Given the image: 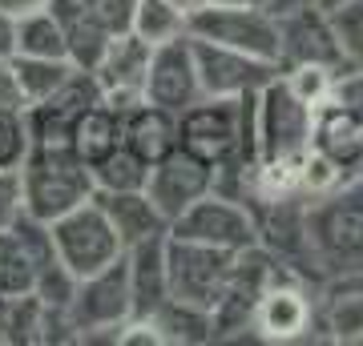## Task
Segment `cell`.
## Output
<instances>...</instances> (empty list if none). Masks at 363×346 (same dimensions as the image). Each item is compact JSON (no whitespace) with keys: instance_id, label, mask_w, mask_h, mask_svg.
Returning a JSON list of instances; mask_svg holds the SVG:
<instances>
[{"instance_id":"cell-1","label":"cell","mask_w":363,"mask_h":346,"mask_svg":"<svg viewBox=\"0 0 363 346\" xmlns=\"http://www.w3.org/2000/svg\"><path fill=\"white\" fill-rule=\"evenodd\" d=\"M255 97H202L178 113V142L194 157L210 166L226 161H259V121H255Z\"/></svg>"},{"instance_id":"cell-2","label":"cell","mask_w":363,"mask_h":346,"mask_svg":"<svg viewBox=\"0 0 363 346\" xmlns=\"http://www.w3.org/2000/svg\"><path fill=\"white\" fill-rule=\"evenodd\" d=\"M25 214L37 221H57L93 197V173L73 145H33L21 166Z\"/></svg>"},{"instance_id":"cell-3","label":"cell","mask_w":363,"mask_h":346,"mask_svg":"<svg viewBox=\"0 0 363 346\" xmlns=\"http://www.w3.org/2000/svg\"><path fill=\"white\" fill-rule=\"evenodd\" d=\"M307 242L311 258L331 274L363 266V181L307 202Z\"/></svg>"},{"instance_id":"cell-4","label":"cell","mask_w":363,"mask_h":346,"mask_svg":"<svg viewBox=\"0 0 363 346\" xmlns=\"http://www.w3.org/2000/svg\"><path fill=\"white\" fill-rule=\"evenodd\" d=\"M190 37L279 64V16L250 0H202L190 8Z\"/></svg>"},{"instance_id":"cell-5","label":"cell","mask_w":363,"mask_h":346,"mask_svg":"<svg viewBox=\"0 0 363 346\" xmlns=\"http://www.w3.org/2000/svg\"><path fill=\"white\" fill-rule=\"evenodd\" d=\"M255 121H259V161H271V157L303 161V157L311 154L315 109L307 101H298L283 73L259 89V97H255Z\"/></svg>"},{"instance_id":"cell-6","label":"cell","mask_w":363,"mask_h":346,"mask_svg":"<svg viewBox=\"0 0 363 346\" xmlns=\"http://www.w3.org/2000/svg\"><path fill=\"white\" fill-rule=\"evenodd\" d=\"M133 318V294H130V270H125V254L109 262L97 274H85L77 282L73 306H69V322L77 330V342L105 334L109 342H117L121 326Z\"/></svg>"},{"instance_id":"cell-7","label":"cell","mask_w":363,"mask_h":346,"mask_svg":"<svg viewBox=\"0 0 363 346\" xmlns=\"http://www.w3.org/2000/svg\"><path fill=\"white\" fill-rule=\"evenodd\" d=\"M49 230H52V246H57L61 262L77 278L97 274V270H105L109 262H117V258L125 254V246H121L113 221H109V214L101 209L97 197H89L77 209H69L65 218L49 221Z\"/></svg>"},{"instance_id":"cell-8","label":"cell","mask_w":363,"mask_h":346,"mask_svg":"<svg viewBox=\"0 0 363 346\" xmlns=\"http://www.w3.org/2000/svg\"><path fill=\"white\" fill-rule=\"evenodd\" d=\"M234 258L238 254H230V250L202 246V242H186V238H174V233H169V242H166L169 294L214 310L218 306V298L226 294Z\"/></svg>"},{"instance_id":"cell-9","label":"cell","mask_w":363,"mask_h":346,"mask_svg":"<svg viewBox=\"0 0 363 346\" xmlns=\"http://www.w3.org/2000/svg\"><path fill=\"white\" fill-rule=\"evenodd\" d=\"M169 233L174 238H186V242H202V246H218V250H247V246L259 242V226H255V214H250L247 202H234L226 193L210 190L206 197H198L182 218L169 221Z\"/></svg>"},{"instance_id":"cell-10","label":"cell","mask_w":363,"mask_h":346,"mask_svg":"<svg viewBox=\"0 0 363 346\" xmlns=\"http://www.w3.org/2000/svg\"><path fill=\"white\" fill-rule=\"evenodd\" d=\"M194 45V64H198V81H202V97H247L259 93L267 81H274L283 69L274 61L250 57V52L226 49L214 40L190 37Z\"/></svg>"},{"instance_id":"cell-11","label":"cell","mask_w":363,"mask_h":346,"mask_svg":"<svg viewBox=\"0 0 363 346\" xmlns=\"http://www.w3.org/2000/svg\"><path fill=\"white\" fill-rule=\"evenodd\" d=\"M150 57H154V45H150V40H142L138 33H121V37L109 40L101 64L93 69V77L101 85V101L109 105V109H117L121 117L145 101Z\"/></svg>"},{"instance_id":"cell-12","label":"cell","mask_w":363,"mask_h":346,"mask_svg":"<svg viewBox=\"0 0 363 346\" xmlns=\"http://www.w3.org/2000/svg\"><path fill=\"white\" fill-rule=\"evenodd\" d=\"M291 64H327L335 73H347L327 8L311 4V8L279 16V69H291Z\"/></svg>"},{"instance_id":"cell-13","label":"cell","mask_w":363,"mask_h":346,"mask_svg":"<svg viewBox=\"0 0 363 346\" xmlns=\"http://www.w3.org/2000/svg\"><path fill=\"white\" fill-rule=\"evenodd\" d=\"M214 190V166L194 157L190 149H174L169 157L154 161L150 166V181H145V193H150V202L166 214V221L182 218L198 197H206Z\"/></svg>"},{"instance_id":"cell-14","label":"cell","mask_w":363,"mask_h":346,"mask_svg":"<svg viewBox=\"0 0 363 346\" xmlns=\"http://www.w3.org/2000/svg\"><path fill=\"white\" fill-rule=\"evenodd\" d=\"M145 101L162 105L169 113H182L194 101H202V81H198L190 33L178 40H166V45H154L150 73H145Z\"/></svg>"},{"instance_id":"cell-15","label":"cell","mask_w":363,"mask_h":346,"mask_svg":"<svg viewBox=\"0 0 363 346\" xmlns=\"http://www.w3.org/2000/svg\"><path fill=\"white\" fill-rule=\"evenodd\" d=\"M101 101V85L93 73L77 69L61 89L45 97V101L28 105V129H33V145H73V125L89 105Z\"/></svg>"},{"instance_id":"cell-16","label":"cell","mask_w":363,"mask_h":346,"mask_svg":"<svg viewBox=\"0 0 363 346\" xmlns=\"http://www.w3.org/2000/svg\"><path fill=\"white\" fill-rule=\"evenodd\" d=\"M77 342V330L65 310L45 306L33 290L28 294H0V346H45Z\"/></svg>"},{"instance_id":"cell-17","label":"cell","mask_w":363,"mask_h":346,"mask_svg":"<svg viewBox=\"0 0 363 346\" xmlns=\"http://www.w3.org/2000/svg\"><path fill=\"white\" fill-rule=\"evenodd\" d=\"M319 322H315V302L307 294L303 278H286L274 282L255 306V322L250 330L259 334L262 342H298L307 338Z\"/></svg>"},{"instance_id":"cell-18","label":"cell","mask_w":363,"mask_h":346,"mask_svg":"<svg viewBox=\"0 0 363 346\" xmlns=\"http://www.w3.org/2000/svg\"><path fill=\"white\" fill-rule=\"evenodd\" d=\"M311 149L323 154L347 181H363V113L339 101H327L315 109Z\"/></svg>"},{"instance_id":"cell-19","label":"cell","mask_w":363,"mask_h":346,"mask_svg":"<svg viewBox=\"0 0 363 346\" xmlns=\"http://www.w3.org/2000/svg\"><path fill=\"white\" fill-rule=\"evenodd\" d=\"M319 330H327L331 342L359 346L363 338V266L339 270L335 278L323 286L319 306H315Z\"/></svg>"},{"instance_id":"cell-20","label":"cell","mask_w":363,"mask_h":346,"mask_svg":"<svg viewBox=\"0 0 363 346\" xmlns=\"http://www.w3.org/2000/svg\"><path fill=\"white\" fill-rule=\"evenodd\" d=\"M166 238L130 246L125 250V270H130V294H133V318H150L169 298V266H166Z\"/></svg>"},{"instance_id":"cell-21","label":"cell","mask_w":363,"mask_h":346,"mask_svg":"<svg viewBox=\"0 0 363 346\" xmlns=\"http://www.w3.org/2000/svg\"><path fill=\"white\" fill-rule=\"evenodd\" d=\"M101 209L109 214L113 221L117 238L121 246L130 250V246H142V242H154V238H166L169 233V221L166 214L150 202V193L145 190H125V193H93Z\"/></svg>"},{"instance_id":"cell-22","label":"cell","mask_w":363,"mask_h":346,"mask_svg":"<svg viewBox=\"0 0 363 346\" xmlns=\"http://www.w3.org/2000/svg\"><path fill=\"white\" fill-rule=\"evenodd\" d=\"M49 13L57 16V25H61V33H65L69 61L77 64V69H85V73H93V69L101 64V57H105V49H109L113 33L97 25L77 0H52Z\"/></svg>"},{"instance_id":"cell-23","label":"cell","mask_w":363,"mask_h":346,"mask_svg":"<svg viewBox=\"0 0 363 346\" xmlns=\"http://www.w3.org/2000/svg\"><path fill=\"white\" fill-rule=\"evenodd\" d=\"M125 145L142 157L145 166H154L162 157H169L178 149V113H169L162 105L142 101L138 109L125 113Z\"/></svg>"},{"instance_id":"cell-24","label":"cell","mask_w":363,"mask_h":346,"mask_svg":"<svg viewBox=\"0 0 363 346\" xmlns=\"http://www.w3.org/2000/svg\"><path fill=\"white\" fill-rule=\"evenodd\" d=\"M162 346H202L214 342V310L198 306V302H186V298L169 294L162 306L150 314Z\"/></svg>"},{"instance_id":"cell-25","label":"cell","mask_w":363,"mask_h":346,"mask_svg":"<svg viewBox=\"0 0 363 346\" xmlns=\"http://www.w3.org/2000/svg\"><path fill=\"white\" fill-rule=\"evenodd\" d=\"M121 142H125V117L117 109H109L105 101L89 105L77 117V125H73V149H77V157L85 166L101 161L105 154H113Z\"/></svg>"},{"instance_id":"cell-26","label":"cell","mask_w":363,"mask_h":346,"mask_svg":"<svg viewBox=\"0 0 363 346\" xmlns=\"http://www.w3.org/2000/svg\"><path fill=\"white\" fill-rule=\"evenodd\" d=\"M40 258L33 250L25 221L16 218L9 230H0V294H28L37 286Z\"/></svg>"},{"instance_id":"cell-27","label":"cell","mask_w":363,"mask_h":346,"mask_svg":"<svg viewBox=\"0 0 363 346\" xmlns=\"http://www.w3.org/2000/svg\"><path fill=\"white\" fill-rule=\"evenodd\" d=\"M130 33H138L150 45H166V40H178L190 33V13L178 0H138Z\"/></svg>"},{"instance_id":"cell-28","label":"cell","mask_w":363,"mask_h":346,"mask_svg":"<svg viewBox=\"0 0 363 346\" xmlns=\"http://www.w3.org/2000/svg\"><path fill=\"white\" fill-rule=\"evenodd\" d=\"M93 173V193H125V190H145L150 181V166L121 142L113 154H105L101 161L89 166Z\"/></svg>"},{"instance_id":"cell-29","label":"cell","mask_w":363,"mask_h":346,"mask_svg":"<svg viewBox=\"0 0 363 346\" xmlns=\"http://www.w3.org/2000/svg\"><path fill=\"white\" fill-rule=\"evenodd\" d=\"M13 69H16V81H21L28 105L52 97V93L77 73V64L65 61V57H21V52L13 57Z\"/></svg>"},{"instance_id":"cell-30","label":"cell","mask_w":363,"mask_h":346,"mask_svg":"<svg viewBox=\"0 0 363 346\" xmlns=\"http://www.w3.org/2000/svg\"><path fill=\"white\" fill-rule=\"evenodd\" d=\"M16 52L21 57H65V33L57 25V16L49 8L40 13H28V16H16Z\"/></svg>"},{"instance_id":"cell-31","label":"cell","mask_w":363,"mask_h":346,"mask_svg":"<svg viewBox=\"0 0 363 346\" xmlns=\"http://www.w3.org/2000/svg\"><path fill=\"white\" fill-rule=\"evenodd\" d=\"M33 154L28 109H0V169H21Z\"/></svg>"},{"instance_id":"cell-32","label":"cell","mask_w":363,"mask_h":346,"mask_svg":"<svg viewBox=\"0 0 363 346\" xmlns=\"http://www.w3.org/2000/svg\"><path fill=\"white\" fill-rule=\"evenodd\" d=\"M286 85L295 89L298 101H307L311 109H319V105L331 101V93H335V69H327V64H291V69H283Z\"/></svg>"},{"instance_id":"cell-33","label":"cell","mask_w":363,"mask_h":346,"mask_svg":"<svg viewBox=\"0 0 363 346\" xmlns=\"http://www.w3.org/2000/svg\"><path fill=\"white\" fill-rule=\"evenodd\" d=\"M327 16H331V28L339 37L347 69H363V0H347V4L331 8Z\"/></svg>"},{"instance_id":"cell-34","label":"cell","mask_w":363,"mask_h":346,"mask_svg":"<svg viewBox=\"0 0 363 346\" xmlns=\"http://www.w3.org/2000/svg\"><path fill=\"white\" fill-rule=\"evenodd\" d=\"M77 4L101 28H109L113 37H121V33H130V25H133V4H138V0H77Z\"/></svg>"},{"instance_id":"cell-35","label":"cell","mask_w":363,"mask_h":346,"mask_svg":"<svg viewBox=\"0 0 363 346\" xmlns=\"http://www.w3.org/2000/svg\"><path fill=\"white\" fill-rule=\"evenodd\" d=\"M25 214V181L21 169H0V230H9Z\"/></svg>"},{"instance_id":"cell-36","label":"cell","mask_w":363,"mask_h":346,"mask_svg":"<svg viewBox=\"0 0 363 346\" xmlns=\"http://www.w3.org/2000/svg\"><path fill=\"white\" fill-rule=\"evenodd\" d=\"M331 101H339V105H347V109H355V113H363V69H347V73H339Z\"/></svg>"},{"instance_id":"cell-37","label":"cell","mask_w":363,"mask_h":346,"mask_svg":"<svg viewBox=\"0 0 363 346\" xmlns=\"http://www.w3.org/2000/svg\"><path fill=\"white\" fill-rule=\"evenodd\" d=\"M0 109H28L25 89H21V81H16L13 57H9V61H0Z\"/></svg>"},{"instance_id":"cell-38","label":"cell","mask_w":363,"mask_h":346,"mask_svg":"<svg viewBox=\"0 0 363 346\" xmlns=\"http://www.w3.org/2000/svg\"><path fill=\"white\" fill-rule=\"evenodd\" d=\"M16 57V16L0 4V61Z\"/></svg>"},{"instance_id":"cell-39","label":"cell","mask_w":363,"mask_h":346,"mask_svg":"<svg viewBox=\"0 0 363 346\" xmlns=\"http://www.w3.org/2000/svg\"><path fill=\"white\" fill-rule=\"evenodd\" d=\"M319 0H262V8L271 16H286V13H298V8H311Z\"/></svg>"},{"instance_id":"cell-40","label":"cell","mask_w":363,"mask_h":346,"mask_svg":"<svg viewBox=\"0 0 363 346\" xmlns=\"http://www.w3.org/2000/svg\"><path fill=\"white\" fill-rule=\"evenodd\" d=\"M4 8L13 16H28V13H40V8H49L52 0H0Z\"/></svg>"},{"instance_id":"cell-41","label":"cell","mask_w":363,"mask_h":346,"mask_svg":"<svg viewBox=\"0 0 363 346\" xmlns=\"http://www.w3.org/2000/svg\"><path fill=\"white\" fill-rule=\"evenodd\" d=\"M339 4H347V0H319V8H327V13H331V8H339Z\"/></svg>"},{"instance_id":"cell-42","label":"cell","mask_w":363,"mask_h":346,"mask_svg":"<svg viewBox=\"0 0 363 346\" xmlns=\"http://www.w3.org/2000/svg\"><path fill=\"white\" fill-rule=\"evenodd\" d=\"M182 8H186V13H190V8H198V4H202V0H178Z\"/></svg>"},{"instance_id":"cell-43","label":"cell","mask_w":363,"mask_h":346,"mask_svg":"<svg viewBox=\"0 0 363 346\" xmlns=\"http://www.w3.org/2000/svg\"><path fill=\"white\" fill-rule=\"evenodd\" d=\"M250 4H262V0H250Z\"/></svg>"},{"instance_id":"cell-44","label":"cell","mask_w":363,"mask_h":346,"mask_svg":"<svg viewBox=\"0 0 363 346\" xmlns=\"http://www.w3.org/2000/svg\"><path fill=\"white\" fill-rule=\"evenodd\" d=\"M359 346H363V338H359Z\"/></svg>"}]
</instances>
